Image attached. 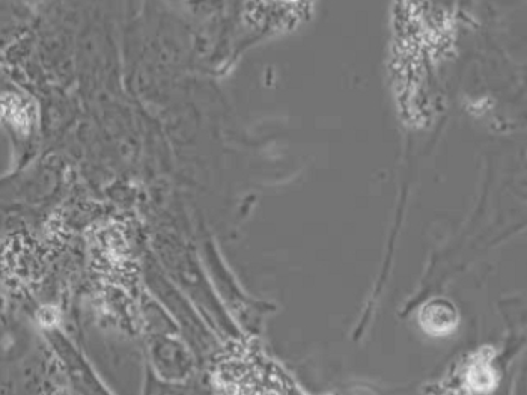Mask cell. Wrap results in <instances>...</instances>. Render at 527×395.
I'll use <instances>...</instances> for the list:
<instances>
[{
	"label": "cell",
	"mask_w": 527,
	"mask_h": 395,
	"mask_svg": "<svg viewBox=\"0 0 527 395\" xmlns=\"http://www.w3.org/2000/svg\"><path fill=\"white\" fill-rule=\"evenodd\" d=\"M458 311L446 299H433L426 302L419 312L422 329L434 336H445L458 326Z\"/></svg>",
	"instance_id": "obj_1"
},
{
	"label": "cell",
	"mask_w": 527,
	"mask_h": 395,
	"mask_svg": "<svg viewBox=\"0 0 527 395\" xmlns=\"http://www.w3.org/2000/svg\"><path fill=\"white\" fill-rule=\"evenodd\" d=\"M497 374L491 365V356L481 353L471 361L467 371V384L476 392H488L496 386Z\"/></svg>",
	"instance_id": "obj_2"
},
{
	"label": "cell",
	"mask_w": 527,
	"mask_h": 395,
	"mask_svg": "<svg viewBox=\"0 0 527 395\" xmlns=\"http://www.w3.org/2000/svg\"><path fill=\"white\" fill-rule=\"evenodd\" d=\"M4 114L8 115L14 124H17L19 127H26L27 122H29V116H27L26 109L20 106V101H17V106L12 104V97H9V101L6 103L4 100Z\"/></svg>",
	"instance_id": "obj_3"
}]
</instances>
